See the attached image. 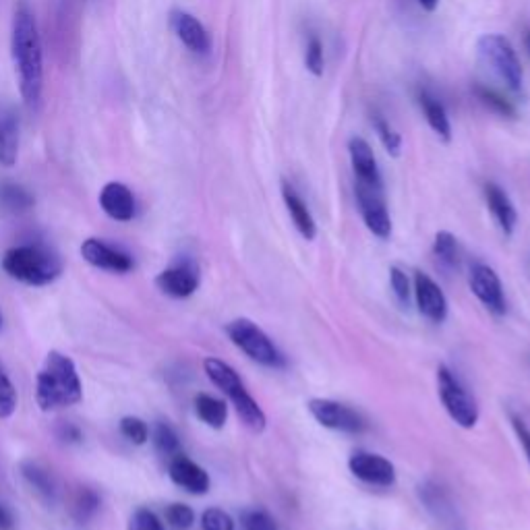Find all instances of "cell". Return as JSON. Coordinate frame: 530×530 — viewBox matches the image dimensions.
Segmentation results:
<instances>
[{
  "instance_id": "1",
  "label": "cell",
  "mask_w": 530,
  "mask_h": 530,
  "mask_svg": "<svg viewBox=\"0 0 530 530\" xmlns=\"http://www.w3.org/2000/svg\"><path fill=\"white\" fill-rule=\"evenodd\" d=\"M11 50L19 73V90L23 102L29 110H36L42 102L44 90V54L38 21L27 3H21L15 11Z\"/></svg>"
},
{
  "instance_id": "2",
  "label": "cell",
  "mask_w": 530,
  "mask_h": 530,
  "mask_svg": "<svg viewBox=\"0 0 530 530\" xmlns=\"http://www.w3.org/2000/svg\"><path fill=\"white\" fill-rule=\"evenodd\" d=\"M83 398V384L75 363L58 350H50L36 377V402L44 412L69 408Z\"/></svg>"
},
{
  "instance_id": "3",
  "label": "cell",
  "mask_w": 530,
  "mask_h": 530,
  "mask_svg": "<svg viewBox=\"0 0 530 530\" xmlns=\"http://www.w3.org/2000/svg\"><path fill=\"white\" fill-rule=\"evenodd\" d=\"M3 270L27 286H48L63 274V261L42 245H19L5 253Z\"/></svg>"
},
{
  "instance_id": "4",
  "label": "cell",
  "mask_w": 530,
  "mask_h": 530,
  "mask_svg": "<svg viewBox=\"0 0 530 530\" xmlns=\"http://www.w3.org/2000/svg\"><path fill=\"white\" fill-rule=\"evenodd\" d=\"M203 371L210 377L212 384L228 396L245 427L253 433H263L265 427H268V417H265V412L257 404V400L247 392L239 373L216 357H208L203 361Z\"/></svg>"
},
{
  "instance_id": "5",
  "label": "cell",
  "mask_w": 530,
  "mask_h": 530,
  "mask_svg": "<svg viewBox=\"0 0 530 530\" xmlns=\"http://www.w3.org/2000/svg\"><path fill=\"white\" fill-rule=\"evenodd\" d=\"M226 336L257 365L268 369H282L286 365V359L274 340L247 317L232 319L226 326Z\"/></svg>"
},
{
  "instance_id": "6",
  "label": "cell",
  "mask_w": 530,
  "mask_h": 530,
  "mask_svg": "<svg viewBox=\"0 0 530 530\" xmlns=\"http://www.w3.org/2000/svg\"><path fill=\"white\" fill-rule=\"evenodd\" d=\"M437 392L439 400L444 404L450 419L462 427L473 429L479 423V406L477 400L468 394V390L460 384V379L446 365L437 369Z\"/></svg>"
},
{
  "instance_id": "7",
  "label": "cell",
  "mask_w": 530,
  "mask_h": 530,
  "mask_svg": "<svg viewBox=\"0 0 530 530\" xmlns=\"http://www.w3.org/2000/svg\"><path fill=\"white\" fill-rule=\"evenodd\" d=\"M477 48L483 61L508 83L510 90L514 92L522 90V77H524L522 65L508 38L499 34H485L479 38Z\"/></svg>"
},
{
  "instance_id": "8",
  "label": "cell",
  "mask_w": 530,
  "mask_h": 530,
  "mask_svg": "<svg viewBox=\"0 0 530 530\" xmlns=\"http://www.w3.org/2000/svg\"><path fill=\"white\" fill-rule=\"evenodd\" d=\"M307 410L311 412V417L326 429L350 435H359L367 431V423L359 412L342 402L330 398H311L307 402Z\"/></svg>"
},
{
  "instance_id": "9",
  "label": "cell",
  "mask_w": 530,
  "mask_h": 530,
  "mask_svg": "<svg viewBox=\"0 0 530 530\" xmlns=\"http://www.w3.org/2000/svg\"><path fill=\"white\" fill-rule=\"evenodd\" d=\"M357 201L365 226L375 234L377 239L392 237V218L384 199V187H373L365 183H357Z\"/></svg>"
},
{
  "instance_id": "10",
  "label": "cell",
  "mask_w": 530,
  "mask_h": 530,
  "mask_svg": "<svg viewBox=\"0 0 530 530\" xmlns=\"http://www.w3.org/2000/svg\"><path fill=\"white\" fill-rule=\"evenodd\" d=\"M470 290H473L475 297L497 317L506 315V294H504V284L502 278L497 276V272L485 263H477L470 270Z\"/></svg>"
},
{
  "instance_id": "11",
  "label": "cell",
  "mask_w": 530,
  "mask_h": 530,
  "mask_svg": "<svg viewBox=\"0 0 530 530\" xmlns=\"http://www.w3.org/2000/svg\"><path fill=\"white\" fill-rule=\"evenodd\" d=\"M350 473L359 481L371 487H392L396 483V468L394 464L373 452L357 450L348 460Z\"/></svg>"
},
{
  "instance_id": "12",
  "label": "cell",
  "mask_w": 530,
  "mask_h": 530,
  "mask_svg": "<svg viewBox=\"0 0 530 530\" xmlns=\"http://www.w3.org/2000/svg\"><path fill=\"white\" fill-rule=\"evenodd\" d=\"M199 282V268L191 259L176 261L170 268L162 270L156 278V286L170 299H189L199 288Z\"/></svg>"
},
{
  "instance_id": "13",
  "label": "cell",
  "mask_w": 530,
  "mask_h": 530,
  "mask_svg": "<svg viewBox=\"0 0 530 530\" xmlns=\"http://www.w3.org/2000/svg\"><path fill=\"white\" fill-rule=\"evenodd\" d=\"M412 297H415L419 313L431 323H444L448 319V299L439 284L425 272H415L412 280Z\"/></svg>"
},
{
  "instance_id": "14",
  "label": "cell",
  "mask_w": 530,
  "mask_h": 530,
  "mask_svg": "<svg viewBox=\"0 0 530 530\" xmlns=\"http://www.w3.org/2000/svg\"><path fill=\"white\" fill-rule=\"evenodd\" d=\"M81 257L92 265V268L114 272V274H127L135 268V261L123 249L108 245L102 239H87L81 245Z\"/></svg>"
},
{
  "instance_id": "15",
  "label": "cell",
  "mask_w": 530,
  "mask_h": 530,
  "mask_svg": "<svg viewBox=\"0 0 530 530\" xmlns=\"http://www.w3.org/2000/svg\"><path fill=\"white\" fill-rule=\"evenodd\" d=\"M168 477L176 487L185 489L191 495H205L212 485L210 475L205 473V468H201L185 454H176L174 458L168 460Z\"/></svg>"
},
{
  "instance_id": "16",
  "label": "cell",
  "mask_w": 530,
  "mask_h": 530,
  "mask_svg": "<svg viewBox=\"0 0 530 530\" xmlns=\"http://www.w3.org/2000/svg\"><path fill=\"white\" fill-rule=\"evenodd\" d=\"M170 23L176 38H179L191 52L208 54L212 50V38L208 34V29H205L203 23L193 15L185 11H174Z\"/></svg>"
},
{
  "instance_id": "17",
  "label": "cell",
  "mask_w": 530,
  "mask_h": 530,
  "mask_svg": "<svg viewBox=\"0 0 530 530\" xmlns=\"http://www.w3.org/2000/svg\"><path fill=\"white\" fill-rule=\"evenodd\" d=\"M100 208L116 222H129L135 218V197L123 183H108L100 191Z\"/></svg>"
},
{
  "instance_id": "18",
  "label": "cell",
  "mask_w": 530,
  "mask_h": 530,
  "mask_svg": "<svg viewBox=\"0 0 530 530\" xmlns=\"http://www.w3.org/2000/svg\"><path fill=\"white\" fill-rule=\"evenodd\" d=\"M348 154H350V164L355 170L357 183L373 185V187H384L381 183V174L377 168L375 154L371 150V145L363 137H352L348 143Z\"/></svg>"
},
{
  "instance_id": "19",
  "label": "cell",
  "mask_w": 530,
  "mask_h": 530,
  "mask_svg": "<svg viewBox=\"0 0 530 530\" xmlns=\"http://www.w3.org/2000/svg\"><path fill=\"white\" fill-rule=\"evenodd\" d=\"M483 193H485L487 208L493 214L497 226L502 228L506 237H512L516 224H518V212L514 208V203L510 201L508 193L502 187H497L495 183H487Z\"/></svg>"
},
{
  "instance_id": "20",
  "label": "cell",
  "mask_w": 530,
  "mask_h": 530,
  "mask_svg": "<svg viewBox=\"0 0 530 530\" xmlns=\"http://www.w3.org/2000/svg\"><path fill=\"white\" fill-rule=\"evenodd\" d=\"M19 154V116L13 106H0V164L13 166Z\"/></svg>"
},
{
  "instance_id": "21",
  "label": "cell",
  "mask_w": 530,
  "mask_h": 530,
  "mask_svg": "<svg viewBox=\"0 0 530 530\" xmlns=\"http://www.w3.org/2000/svg\"><path fill=\"white\" fill-rule=\"evenodd\" d=\"M282 199H284V205L286 210L294 222V226H297L299 234L305 239V241H313L317 237V224L307 208V203L301 199V195L294 191V187L290 183H282Z\"/></svg>"
},
{
  "instance_id": "22",
  "label": "cell",
  "mask_w": 530,
  "mask_h": 530,
  "mask_svg": "<svg viewBox=\"0 0 530 530\" xmlns=\"http://www.w3.org/2000/svg\"><path fill=\"white\" fill-rule=\"evenodd\" d=\"M195 415L201 423L212 429H222L228 421V406L224 400L210 396V394H197L193 400Z\"/></svg>"
},
{
  "instance_id": "23",
  "label": "cell",
  "mask_w": 530,
  "mask_h": 530,
  "mask_svg": "<svg viewBox=\"0 0 530 530\" xmlns=\"http://www.w3.org/2000/svg\"><path fill=\"white\" fill-rule=\"evenodd\" d=\"M419 104H421V108L425 112V119H427L429 127L446 143H450L452 141V125H450V119H448V112H446L444 104H441L439 100H435L433 96H429L427 92L419 94Z\"/></svg>"
},
{
  "instance_id": "24",
  "label": "cell",
  "mask_w": 530,
  "mask_h": 530,
  "mask_svg": "<svg viewBox=\"0 0 530 530\" xmlns=\"http://www.w3.org/2000/svg\"><path fill=\"white\" fill-rule=\"evenodd\" d=\"M0 205L11 214L27 212L34 205V197L27 189L15 183H3L0 185Z\"/></svg>"
},
{
  "instance_id": "25",
  "label": "cell",
  "mask_w": 530,
  "mask_h": 530,
  "mask_svg": "<svg viewBox=\"0 0 530 530\" xmlns=\"http://www.w3.org/2000/svg\"><path fill=\"white\" fill-rule=\"evenodd\" d=\"M21 473H23V479L32 485L42 497L46 499H52L54 493H56V485H54V479L52 475L48 473V470L38 464V462H23L21 464Z\"/></svg>"
},
{
  "instance_id": "26",
  "label": "cell",
  "mask_w": 530,
  "mask_h": 530,
  "mask_svg": "<svg viewBox=\"0 0 530 530\" xmlns=\"http://www.w3.org/2000/svg\"><path fill=\"white\" fill-rule=\"evenodd\" d=\"M433 255L448 265V268H458L460 263V247H458V239L454 237L452 232L448 230H439L435 234V241H433Z\"/></svg>"
},
{
  "instance_id": "27",
  "label": "cell",
  "mask_w": 530,
  "mask_h": 530,
  "mask_svg": "<svg viewBox=\"0 0 530 530\" xmlns=\"http://www.w3.org/2000/svg\"><path fill=\"white\" fill-rule=\"evenodd\" d=\"M475 94L487 108H491L499 116H506V119H516L514 104L510 100H506L502 94H497L495 90H491V87L475 85Z\"/></svg>"
},
{
  "instance_id": "28",
  "label": "cell",
  "mask_w": 530,
  "mask_h": 530,
  "mask_svg": "<svg viewBox=\"0 0 530 530\" xmlns=\"http://www.w3.org/2000/svg\"><path fill=\"white\" fill-rule=\"evenodd\" d=\"M373 127L377 131V137H379L381 145L386 147V152L390 156L398 158L400 152H402V137H400V133L381 114H373Z\"/></svg>"
},
{
  "instance_id": "29",
  "label": "cell",
  "mask_w": 530,
  "mask_h": 530,
  "mask_svg": "<svg viewBox=\"0 0 530 530\" xmlns=\"http://www.w3.org/2000/svg\"><path fill=\"white\" fill-rule=\"evenodd\" d=\"M154 446L168 460L181 454V439L168 423H158L154 429Z\"/></svg>"
},
{
  "instance_id": "30",
  "label": "cell",
  "mask_w": 530,
  "mask_h": 530,
  "mask_svg": "<svg viewBox=\"0 0 530 530\" xmlns=\"http://www.w3.org/2000/svg\"><path fill=\"white\" fill-rule=\"evenodd\" d=\"M15 410H17V390L3 361H0V419L13 417Z\"/></svg>"
},
{
  "instance_id": "31",
  "label": "cell",
  "mask_w": 530,
  "mask_h": 530,
  "mask_svg": "<svg viewBox=\"0 0 530 530\" xmlns=\"http://www.w3.org/2000/svg\"><path fill=\"white\" fill-rule=\"evenodd\" d=\"M100 508V497L96 491L92 489H81L75 499H73V506H71V512L75 516V520L79 522H87L90 520Z\"/></svg>"
},
{
  "instance_id": "32",
  "label": "cell",
  "mask_w": 530,
  "mask_h": 530,
  "mask_svg": "<svg viewBox=\"0 0 530 530\" xmlns=\"http://www.w3.org/2000/svg\"><path fill=\"white\" fill-rule=\"evenodd\" d=\"M243 530H280L276 518L261 508H251L241 514Z\"/></svg>"
},
{
  "instance_id": "33",
  "label": "cell",
  "mask_w": 530,
  "mask_h": 530,
  "mask_svg": "<svg viewBox=\"0 0 530 530\" xmlns=\"http://www.w3.org/2000/svg\"><path fill=\"white\" fill-rule=\"evenodd\" d=\"M121 433L133 446H145L147 439H150V427L139 417L121 419Z\"/></svg>"
},
{
  "instance_id": "34",
  "label": "cell",
  "mask_w": 530,
  "mask_h": 530,
  "mask_svg": "<svg viewBox=\"0 0 530 530\" xmlns=\"http://www.w3.org/2000/svg\"><path fill=\"white\" fill-rule=\"evenodd\" d=\"M164 518L172 530H189L195 524V512L185 504H170Z\"/></svg>"
},
{
  "instance_id": "35",
  "label": "cell",
  "mask_w": 530,
  "mask_h": 530,
  "mask_svg": "<svg viewBox=\"0 0 530 530\" xmlns=\"http://www.w3.org/2000/svg\"><path fill=\"white\" fill-rule=\"evenodd\" d=\"M127 530H166L164 522L150 508H139L133 512Z\"/></svg>"
},
{
  "instance_id": "36",
  "label": "cell",
  "mask_w": 530,
  "mask_h": 530,
  "mask_svg": "<svg viewBox=\"0 0 530 530\" xmlns=\"http://www.w3.org/2000/svg\"><path fill=\"white\" fill-rule=\"evenodd\" d=\"M305 67L315 77L323 75V67H326V61H323V44H321V40L317 36H311V40L307 44Z\"/></svg>"
},
{
  "instance_id": "37",
  "label": "cell",
  "mask_w": 530,
  "mask_h": 530,
  "mask_svg": "<svg viewBox=\"0 0 530 530\" xmlns=\"http://www.w3.org/2000/svg\"><path fill=\"white\" fill-rule=\"evenodd\" d=\"M390 284H392L394 297L398 299V303L408 307L410 299H412V284H410V278L406 276V272H402L400 268H392L390 270Z\"/></svg>"
},
{
  "instance_id": "38",
  "label": "cell",
  "mask_w": 530,
  "mask_h": 530,
  "mask_svg": "<svg viewBox=\"0 0 530 530\" xmlns=\"http://www.w3.org/2000/svg\"><path fill=\"white\" fill-rule=\"evenodd\" d=\"M203 530H234V520L220 508H208L201 514Z\"/></svg>"
},
{
  "instance_id": "39",
  "label": "cell",
  "mask_w": 530,
  "mask_h": 530,
  "mask_svg": "<svg viewBox=\"0 0 530 530\" xmlns=\"http://www.w3.org/2000/svg\"><path fill=\"white\" fill-rule=\"evenodd\" d=\"M512 427H514V433H516L520 446H522V450L526 454V460L530 464V427L516 415H512Z\"/></svg>"
},
{
  "instance_id": "40",
  "label": "cell",
  "mask_w": 530,
  "mask_h": 530,
  "mask_svg": "<svg viewBox=\"0 0 530 530\" xmlns=\"http://www.w3.org/2000/svg\"><path fill=\"white\" fill-rule=\"evenodd\" d=\"M61 439L69 441V444H79V441L83 439V435H81L79 427H75V425L67 423V425H63V427H61Z\"/></svg>"
},
{
  "instance_id": "41",
  "label": "cell",
  "mask_w": 530,
  "mask_h": 530,
  "mask_svg": "<svg viewBox=\"0 0 530 530\" xmlns=\"http://www.w3.org/2000/svg\"><path fill=\"white\" fill-rule=\"evenodd\" d=\"M13 516L11 512L5 508V506H0V530H11L13 528Z\"/></svg>"
},
{
  "instance_id": "42",
  "label": "cell",
  "mask_w": 530,
  "mask_h": 530,
  "mask_svg": "<svg viewBox=\"0 0 530 530\" xmlns=\"http://www.w3.org/2000/svg\"><path fill=\"white\" fill-rule=\"evenodd\" d=\"M419 5H421L425 11L433 13V11L437 9V5H439V0H419Z\"/></svg>"
},
{
  "instance_id": "43",
  "label": "cell",
  "mask_w": 530,
  "mask_h": 530,
  "mask_svg": "<svg viewBox=\"0 0 530 530\" xmlns=\"http://www.w3.org/2000/svg\"><path fill=\"white\" fill-rule=\"evenodd\" d=\"M524 44H526V50L530 54V32H526V38H524Z\"/></svg>"
},
{
  "instance_id": "44",
  "label": "cell",
  "mask_w": 530,
  "mask_h": 530,
  "mask_svg": "<svg viewBox=\"0 0 530 530\" xmlns=\"http://www.w3.org/2000/svg\"><path fill=\"white\" fill-rule=\"evenodd\" d=\"M0 323H3V313H0Z\"/></svg>"
}]
</instances>
